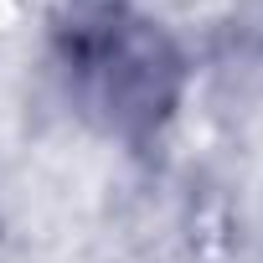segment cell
I'll list each match as a JSON object with an SVG mask.
<instances>
[{"mask_svg": "<svg viewBox=\"0 0 263 263\" xmlns=\"http://www.w3.org/2000/svg\"><path fill=\"white\" fill-rule=\"evenodd\" d=\"M62 67L83 108L114 135H150L181 88V57L165 31L124 0H72L57 26Z\"/></svg>", "mask_w": 263, "mask_h": 263, "instance_id": "1", "label": "cell"}]
</instances>
